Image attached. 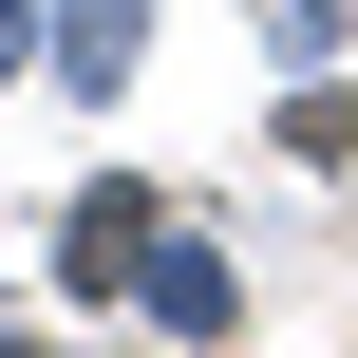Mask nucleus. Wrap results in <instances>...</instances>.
I'll list each match as a JSON object with an SVG mask.
<instances>
[{"label": "nucleus", "mask_w": 358, "mask_h": 358, "mask_svg": "<svg viewBox=\"0 0 358 358\" xmlns=\"http://www.w3.org/2000/svg\"><path fill=\"white\" fill-rule=\"evenodd\" d=\"M132 283H151V302H170V321H189V340H208V321H227V264H208V245H151V264H132Z\"/></svg>", "instance_id": "f03ea898"}, {"label": "nucleus", "mask_w": 358, "mask_h": 358, "mask_svg": "<svg viewBox=\"0 0 358 358\" xmlns=\"http://www.w3.org/2000/svg\"><path fill=\"white\" fill-rule=\"evenodd\" d=\"M132 264H151V208L94 189V208H76V283H132Z\"/></svg>", "instance_id": "f257e3e1"}]
</instances>
